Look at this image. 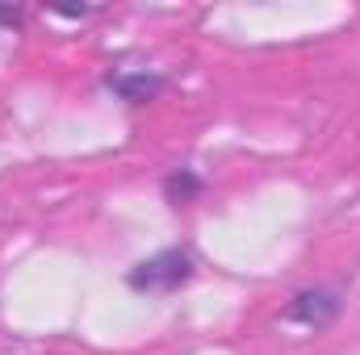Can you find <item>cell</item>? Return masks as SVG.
Returning <instances> with one entry per match:
<instances>
[{
    "mask_svg": "<svg viewBox=\"0 0 360 355\" xmlns=\"http://www.w3.org/2000/svg\"><path fill=\"white\" fill-rule=\"evenodd\" d=\"M205 192V180L197 176L193 168H180V172H172V176H164V196H168V205H193L197 196Z\"/></svg>",
    "mask_w": 360,
    "mask_h": 355,
    "instance_id": "obj_4",
    "label": "cell"
},
{
    "mask_svg": "<svg viewBox=\"0 0 360 355\" xmlns=\"http://www.w3.org/2000/svg\"><path fill=\"white\" fill-rule=\"evenodd\" d=\"M0 25H21V8H8V4H0Z\"/></svg>",
    "mask_w": 360,
    "mask_h": 355,
    "instance_id": "obj_5",
    "label": "cell"
},
{
    "mask_svg": "<svg viewBox=\"0 0 360 355\" xmlns=\"http://www.w3.org/2000/svg\"><path fill=\"white\" fill-rule=\"evenodd\" d=\"M193 272H197L193 251L188 247H168V251H155L151 260L130 267L126 272V284L134 293H176L180 284L193 280Z\"/></svg>",
    "mask_w": 360,
    "mask_h": 355,
    "instance_id": "obj_1",
    "label": "cell"
},
{
    "mask_svg": "<svg viewBox=\"0 0 360 355\" xmlns=\"http://www.w3.org/2000/svg\"><path fill=\"white\" fill-rule=\"evenodd\" d=\"M164 76L160 72H109L105 76V88L117 92L122 100H130V105H147V100H155L160 92H164Z\"/></svg>",
    "mask_w": 360,
    "mask_h": 355,
    "instance_id": "obj_3",
    "label": "cell"
},
{
    "mask_svg": "<svg viewBox=\"0 0 360 355\" xmlns=\"http://www.w3.org/2000/svg\"><path fill=\"white\" fill-rule=\"evenodd\" d=\"M344 309V297L335 288H302L289 309H285V322H297V326H310V330H323L340 318Z\"/></svg>",
    "mask_w": 360,
    "mask_h": 355,
    "instance_id": "obj_2",
    "label": "cell"
}]
</instances>
